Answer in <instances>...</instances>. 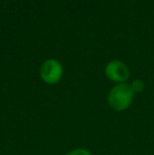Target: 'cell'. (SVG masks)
<instances>
[{"label": "cell", "mask_w": 154, "mask_h": 155, "mask_svg": "<svg viewBox=\"0 0 154 155\" xmlns=\"http://www.w3.org/2000/svg\"><path fill=\"white\" fill-rule=\"evenodd\" d=\"M106 76L112 81L123 84L130 76V70L123 62L113 60L106 65Z\"/></svg>", "instance_id": "3957f363"}, {"label": "cell", "mask_w": 154, "mask_h": 155, "mask_svg": "<svg viewBox=\"0 0 154 155\" xmlns=\"http://www.w3.org/2000/svg\"><path fill=\"white\" fill-rule=\"evenodd\" d=\"M66 155H92V154H91V152L89 150L84 149V148H78V149H75L73 151H70Z\"/></svg>", "instance_id": "5b68a950"}, {"label": "cell", "mask_w": 154, "mask_h": 155, "mask_svg": "<svg viewBox=\"0 0 154 155\" xmlns=\"http://www.w3.org/2000/svg\"><path fill=\"white\" fill-rule=\"evenodd\" d=\"M131 88L133 90L134 94L135 93H142L145 90V82L142 79H135L131 84Z\"/></svg>", "instance_id": "277c9868"}, {"label": "cell", "mask_w": 154, "mask_h": 155, "mask_svg": "<svg viewBox=\"0 0 154 155\" xmlns=\"http://www.w3.org/2000/svg\"><path fill=\"white\" fill-rule=\"evenodd\" d=\"M40 76L43 81L49 84L58 82L62 76V67L60 62L55 59L44 61L40 68Z\"/></svg>", "instance_id": "7a4b0ae2"}, {"label": "cell", "mask_w": 154, "mask_h": 155, "mask_svg": "<svg viewBox=\"0 0 154 155\" xmlns=\"http://www.w3.org/2000/svg\"><path fill=\"white\" fill-rule=\"evenodd\" d=\"M134 92L131 86L128 84H117L111 89L108 94V102L109 106L115 111L121 112L131 106L133 101Z\"/></svg>", "instance_id": "6da1fadb"}]
</instances>
